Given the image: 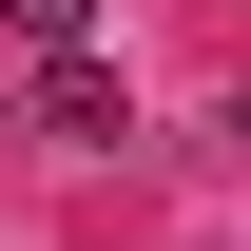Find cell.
Segmentation results:
<instances>
[{"label": "cell", "instance_id": "6da1fadb", "mask_svg": "<svg viewBox=\"0 0 251 251\" xmlns=\"http://www.w3.org/2000/svg\"><path fill=\"white\" fill-rule=\"evenodd\" d=\"M39 135H77V155H116V135H135V97H116L97 39H77V58H39Z\"/></svg>", "mask_w": 251, "mask_h": 251}, {"label": "cell", "instance_id": "7a4b0ae2", "mask_svg": "<svg viewBox=\"0 0 251 251\" xmlns=\"http://www.w3.org/2000/svg\"><path fill=\"white\" fill-rule=\"evenodd\" d=\"M0 20H20L39 58H77V39H97V0H0Z\"/></svg>", "mask_w": 251, "mask_h": 251}]
</instances>
